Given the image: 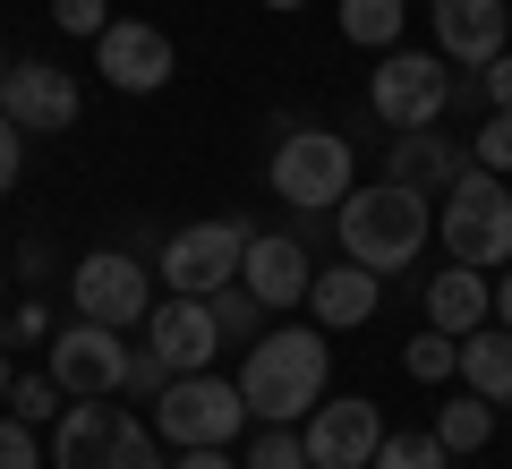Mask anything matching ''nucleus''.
I'll return each instance as SVG.
<instances>
[{
    "mask_svg": "<svg viewBox=\"0 0 512 469\" xmlns=\"http://www.w3.org/2000/svg\"><path fill=\"white\" fill-rule=\"evenodd\" d=\"M163 384H171V359L163 350H128V376H120V401H163Z\"/></svg>",
    "mask_w": 512,
    "mask_h": 469,
    "instance_id": "a878e982",
    "label": "nucleus"
},
{
    "mask_svg": "<svg viewBox=\"0 0 512 469\" xmlns=\"http://www.w3.org/2000/svg\"><path fill=\"white\" fill-rule=\"evenodd\" d=\"M154 435H163L171 452H197V444H222V452H231L239 435H248L239 376H214V367H197V376H171L163 401H154Z\"/></svg>",
    "mask_w": 512,
    "mask_h": 469,
    "instance_id": "39448f33",
    "label": "nucleus"
},
{
    "mask_svg": "<svg viewBox=\"0 0 512 469\" xmlns=\"http://www.w3.org/2000/svg\"><path fill=\"white\" fill-rule=\"evenodd\" d=\"M52 26H60V35H103V26H111V9H103V0H52Z\"/></svg>",
    "mask_w": 512,
    "mask_h": 469,
    "instance_id": "c756f323",
    "label": "nucleus"
},
{
    "mask_svg": "<svg viewBox=\"0 0 512 469\" xmlns=\"http://www.w3.org/2000/svg\"><path fill=\"white\" fill-rule=\"evenodd\" d=\"M0 469H43V452H35V427H26L18 410L0 418Z\"/></svg>",
    "mask_w": 512,
    "mask_h": 469,
    "instance_id": "7c9ffc66",
    "label": "nucleus"
},
{
    "mask_svg": "<svg viewBox=\"0 0 512 469\" xmlns=\"http://www.w3.org/2000/svg\"><path fill=\"white\" fill-rule=\"evenodd\" d=\"M487 316H495V282L478 265H444L436 282H427V325H436V333L461 342V333H478Z\"/></svg>",
    "mask_w": 512,
    "mask_h": 469,
    "instance_id": "6ab92c4d",
    "label": "nucleus"
},
{
    "mask_svg": "<svg viewBox=\"0 0 512 469\" xmlns=\"http://www.w3.org/2000/svg\"><path fill=\"white\" fill-rule=\"evenodd\" d=\"M214 325H222V342H256V333H265V307H256L248 282L214 290Z\"/></svg>",
    "mask_w": 512,
    "mask_h": 469,
    "instance_id": "393cba45",
    "label": "nucleus"
},
{
    "mask_svg": "<svg viewBox=\"0 0 512 469\" xmlns=\"http://www.w3.org/2000/svg\"><path fill=\"white\" fill-rule=\"evenodd\" d=\"M9 384H18V367H9V350H0V410H9Z\"/></svg>",
    "mask_w": 512,
    "mask_h": 469,
    "instance_id": "4c0bfd02",
    "label": "nucleus"
},
{
    "mask_svg": "<svg viewBox=\"0 0 512 469\" xmlns=\"http://www.w3.org/2000/svg\"><path fill=\"white\" fill-rule=\"evenodd\" d=\"M291 469H316V461H308V452H299V461H291Z\"/></svg>",
    "mask_w": 512,
    "mask_h": 469,
    "instance_id": "a19ab883",
    "label": "nucleus"
},
{
    "mask_svg": "<svg viewBox=\"0 0 512 469\" xmlns=\"http://www.w3.org/2000/svg\"><path fill=\"white\" fill-rule=\"evenodd\" d=\"M265 188H274L291 214H333V205L359 188V154H350L342 128H282L274 163H265Z\"/></svg>",
    "mask_w": 512,
    "mask_h": 469,
    "instance_id": "20e7f679",
    "label": "nucleus"
},
{
    "mask_svg": "<svg viewBox=\"0 0 512 469\" xmlns=\"http://www.w3.org/2000/svg\"><path fill=\"white\" fill-rule=\"evenodd\" d=\"M402 9L410 0H342V35L359 43V52H393V43H402Z\"/></svg>",
    "mask_w": 512,
    "mask_h": 469,
    "instance_id": "412c9836",
    "label": "nucleus"
},
{
    "mask_svg": "<svg viewBox=\"0 0 512 469\" xmlns=\"http://www.w3.org/2000/svg\"><path fill=\"white\" fill-rule=\"evenodd\" d=\"M512 35V9L504 0H436V52L461 60V69H487Z\"/></svg>",
    "mask_w": 512,
    "mask_h": 469,
    "instance_id": "dca6fc26",
    "label": "nucleus"
},
{
    "mask_svg": "<svg viewBox=\"0 0 512 469\" xmlns=\"http://www.w3.org/2000/svg\"><path fill=\"white\" fill-rule=\"evenodd\" d=\"M0 77H9V52H0Z\"/></svg>",
    "mask_w": 512,
    "mask_h": 469,
    "instance_id": "79ce46f5",
    "label": "nucleus"
},
{
    "mask_svg": "<svg viewBox=\"0 0 512 469\" xmlns=\"http://www.w3.org/2000/svg\"><path fill=\"white\" fill-rule=\"evenodd\" d=\"M402 367H410L419 384H444V376H461V342H453V333H436V325H427L419 342L402 350Z\"/></svg>",
    "mask_w": 512,
    "mask_h": 469,
    "instance_id": "b1692460",
    "label": "nucleus"
},
{
    "mask_svg": "<svg viewBox=\"0 0 512 469\" xmlns=\"http://www.w3.org/2000/svg\"><path fill=\"white\" fill-rule=\"evenodd\" d=\"M94 69H103L111 94H154V86H171L180 52H171L163 26H146V18H111L103 35H94Z\"/></svg>",
    "mask_w": 512,
    "mask_h": 469,
    "instance_id": "9b49d317",
    "label": "nucleus"
},
{
    "mask_svg": "<svg viewBox=\"0 0 512 469\" xmlns=\"http://www.w3.org/2000/svg\"><path fill=\"white\" fill-rule=\"evenodd\" d=\"M478 86H487V111H512V52H495L478 69Z\"/></svg>",
    "mask_w": 512,
    "mask_h": 469,
    "instance_id": "72a5a7b5",
    "label": "nucleus"
},
{
    "mask_svg": "<svg viewBox=\"0 0 512 469\" xmlns=\"http://www.w3.org/2000/svg\"><path fill=\"white\" fill-rule=\"evenodd\" d=\"M436 239H444L453 265H478V273L512 265V188H504V171H478V163L461 171L436 197Z\"/></svg>",
    "mask_w": 512,
    "mask_h": 469,
    "instance_id": "7ed1b4c3",
    "label": "nucleus"
},
{
    "mask_svg": "<svg viewBox=\"0 0 512 469\" xmlns=\"http://www.w3.org/2000/svg\"><path fill=\"white\" fill-rule=\"evenodd\" d=\"M18 171H26V128L9 120V111H0V197L18 188Z\"/></svg>",
    "mask_w": 512,
    "mask_h": 469,
    "instance_id": "2f4dec72",
    "label": "nucleus"
},
{
    "mask_svg": "<svg viewBox=\"0 0 512 469\" xmlns=\"http://www.w3.org/2000/svg\"><path fill=\"white\" fill-rule=\"evenodd\" d=\"M0 316H9V273H0Z\"/></svg>",
    "mask_w": 512,
    "mask_h": 469,
    "instance_id": "ea45409f",
    "label": "nucleus"
},
{
    "mask_svg": "<svg viewBox=\"0 0 512 469\" xmlns=\"http://www.w3.org/2000/svg\"><path fill=\"white\" fill-rule=\"evenodd\" d=\"M376 290H384V273H367V265H350V256H333V265L308 282V316H316L325 333H350V325H367V316H376Z\"/></svg>",
    "mask_w": 512,
    "mask_h": 469,
    "instance_id": "a211bd4d",
    "label": "nucleus"
},
{
    "mask_svg": "<svg viewBox=\"0 0 512 469\" xmlns=\"http://www.w3.org/2000/svg\"><path fill=\"white\" fill-rule=\"evenodd\" d=\"M128 427H137V418L111 410V401H69L60 427H52V469H111L120 444H128Z\"/></svg>",
    "mask_w": 512,
    "mask_h": 469,
    "instance_id": "2eb2a0df",
    "label": "nucleus"
},
{
    "mask_svg": "<svg viewBox=\"0 0 512 469\" xmlns=\"http://www.w3.org/2000/svg\"><path fill=\"white\" fill-rule=\"evenodd\" d=\"M325 384H333L325 325H274V333H256L248 359H239V401H248V418H274V427H299L325 401Z\"/></svg>",
    "mask_w": 512,
    "mask_h": 469,
    "instance_id": "f257e3e1",
    "label": "nucleus"
},
{
    "mask_svg": "<svg viewBox=\"0 0 512 469\" xmlns=\"http://www.w3.org/2000/svg\"><path fill=\"white\" fill-rule=\"evenodd\" d=\"M111 469H171L163 452H154V427H128V444H120V461Z\"/></svg>",
    "mask_w": 512,
    "mask_h": 469,
    "instance_id": "473e14b6",
    "label": "nucleus"
},
{
    "mask_svg": "<svg viewBox=\"0 0 512 469\" xmlns=\"http://www.w3.org/2000/svg\"><path fill=\"white\" fill-rule=\"evenodd\" d=\"M470 163L478 171H512V111H487V128L470 137Z\"/></svg>",
    "mask_w": 512,
    "mask_h": 469,
    "instance_id": "c85d7f7f",
    "label": "nucleus"
},
{
    "mask_svg": "<svg viewBox=\"0 0 512 469\" xmlns=\"http://www.w3.org/2000/svg\"><path fill=\"white\" fill-rule=\"evenodd\" d=\"M171 469H231V452H222V444H197V452H180Z\"/></svg>",
    "mask_w": 512,
    "mask_h": 469,
    "instance_id": "c9c22d12",
    "label": "nucleus"
},
{
    "mask_svg": "<svg viewBox=\"0 0 512 469\" xmlns=\"http://www.w3.org/2000/svg\"><path fill=\"white\" fill-rule=\"evenodd\" d=\"M137 333L171 359V376H197V367H214V350H222L214 299H188V290H163V299L146 307V325H137Z\"/></svg>",
    "mask_w": 512,
    "mask_h": 469,
    "instance_id": "4468645a",
    "label": "nucleus"
},
{
    "mask_svg": "<svg viewBox=\"0 0 512 469\" xmlns=\"http://www.w3.org/2000/svg\"><path fill=\"white\" fill-rule=\"evenodd\" d=\"M60 401H69V393H60V384H52V376H18V384H9V410H18V418H26V427H43V418H52V410H60Z\"/></svg>",
    "mask_w": 512,
    "mask_h": 469,
    "instance_id": "cd10ccee",
    "label": "nucleus"
},
{
    "mask_svg": "<svg viewBox=\"0 0 512 469\" xmlns=\"http://www.w3.org/2000/svg\"><path fill=\"white\" fill-rule=\"evenodd\" d=\"M69 307L94 316V325H111V333H137L146 307H154V273L128 248H94V256H77V273H69Z\"/></svg>",
    "mask_w": 512,
    "mask_h": 469,
    "instance_id": "0eeeda50",
    "label": "nucleus"
},
{
    "mask_svg": "<svg viewBox=\"0 0 512 469\" xmlns=\"http://www.w3.org/2000/svg\"><path fill=\"white\" fill-rule=\"evenodd\" d=\"M299 427H274V418H256V435H248V469H291L299 461Z\"/></svg>",
    "mask_w": 512,
    "mask_h": 469,
    "instance_id": "bb28decb",
    "label": "nucleus"
},
{
    "mask_svg": "<svg viewBox=\"0 0 512 469\" xmlns=\"http://www.w3.org/2000/svg\"><path fill=\"white\" fill-rule=\"evenodd\" d=\"M265 9H308V0H265Z\"/></svg>",
    "mask_w": 512,
    "mask_h": 469,
    "instance_id": "58836bf2",
    "label": "nucleus"
},
{
    "mask_svg": "<svg viewBox=\"0 0 512 469\" xmlns=\"http://www.w3.org/2000/svg\"><path fill=\"white\" fill-rule=\"evenodd\" d=\"M333 239H342L350 265H367V273H402V265H419V248L436 239V197H419V188H393V180L350 188V197L333 205Z\"/></svg>",
    "mask_w": 512,
    "mask_h": 469,
    "instance_id": "f03ea898",
    "label": "nucleus"
},
{
    "mask_svg": "<svg viewBox=\"0 0 512 469\" xmlns=\"http://www.w3.org/2000/svg\"><path fill=\"white\" fill-rule=\"evenodd\" d=\"M367 103H376V120L393 128V137H402V128H436L444 111H453V60L393 43L384 69H376V86H367Z\"/></svg>",
    "mask_w": 512,
    "mask_h": 469,
    "instance_id": "423d86ee",
    "label": "nucleus"
},
{
    "mask_svg": "<svg viewBox=\"0 0 512 469\" xmlns=\"http://www.w3.org/2000/svg\"><path fill=\"white\" fill-rule=\"evenodd\" d=\"M43 325H52V316H43V307H9V316H0V342H35Z\"/></svg>",
    "mask_w": 512,
    "mask_h": 469,
    "instance_id": "f704fd0d",
    "label": "nucleus"
},
{
    "mask_svg": "<svg viewBox=\"0 0 512 469\" xmlns=\"http://www.w3.org/2000/svg\"><path fill=\"white\" fill-rule=\"evenodd\" d=\"M239 282L256 290V307H265V316H282V307H308V282H316L308 239H299V231H248Z\"/></svg>",
    "mask_w": 512,
    "mask_h": 469,
    "instance_id": "ddd939ff",
    "label": "nucleus"
},
{
    "mask_svg": "<svg viewBox=\"0 0 512 469\" xmlns=\"http://www.w3.org/2000/svg\"><path fill=\"white\" fill-rule=\"evenodd\" d=\"M77 77L52 69V60H9V77H0V111L26 128V137H60V128L77 120Z\"/></svg>",
    "mask_w": 512,
    "mask_h": 469,
    "instance_id": "f8f14e48",
    "label": "nucleus"
},
{
    "mask_svg": "<svg viewBox=\"0 0 512 469\" xmlns=\"http://www.w3.org/2000/svg\"><path fill=\"white\" fill-rule=\"evenodd\" d=\"M367 469H453V452L436 444V427H427V435H393V427H384V444H376Z\"/></svg>",
    "mask_w": 512,
    "mask_h": 469,
    "instance_id": "5701e85b",
    "label": "nucleus"
},
{
    "mask_svg": "<svg viewBox=\"0 0 512 469\" xmlns=\"http://www.w3.org/2000/svg\"><path fill=\"white\" fill-rule=\"evenodd\" d=\"M299 444H308L316 469H367L376 444H384V410L359 401V393H333V401H316V410L299 418Z\"/></svg>",
    "mask_w": 512,
    "mask_h": 469,
    "instance_id": "9d476101",
    "label": "nucleus"
},
{
    "mask_svg": "<svg viewBox=\"0 0 512 469\" xmlns=\"http://www.w3.org/2000/svg\"><path fill=\"white\" fill-rule=\"evenodd\" d=\"M487 435H495V401L487 393H461V401H444V410H436V444L444 452H478Z\"/></svg>",
    "mask_w": 512,
    "mask_h": 469,
    "instance_id": "4be33fe9",
    "label": "nucleus"
},
{
    "mask_svg": "<svg viewBox=\"0 0 512 469\" xmlns=\"http://www.w3.org/2000/svg\"><path fill=\"white\" fill-rule=\"evenodd\" d=\"M461 384H470V393H487L495 410L512 401V325H478V333H461Z\"/></svg>",
    "mask_w": 512,
    "mask_h": 469,
    "instance_id": "aec40b11",
    "label": "nucleus"
},
{
    "mask_svg": "<svg viewBox=\"0 0 512 469\" xmlns=\"http://www.w3.org/2000/svg\"><path fill=\"white\" fill-rule=\"evenodd\" d=\"M239 256H248V222H188V231L163 239L154 273L163 290H188V299H214V290L239 282Z\"/></svg>",
    "mask_w": 512,
    "mask_h": 469,
    "instance_id": "6e6552de",
    "label": "nucleus"
},
{
    "mask_svg": "<svg viewBox=\"0 0 512 469\" xmlns=\"http://www.w3.org/2000/svg\"><path fill=\"white\" fill-rule=\"evenodd\" d=\"M120 376H128V342L94 316H69L52 333V384L69 401H120Z\"/></svg>",
    "mask_w": 512,
    "mask_h": 469,
    "instance_id": "1a4fd4ad",
    "label": "nucleus"
},
{
    "mask_svg": "<svg viewBox=\"0 0 512 469\" xmlns=\"http://www.w3.org/2000/svg\"><path fill=\"white\" fill-rule=\"evenodd\" d=\"M495 325H512V265L495 273Z\"/></svg>",
    "mask_w": 512,
    "mask_h": 469,
    "instance_id": "e433bc0d",
    "label": "nucleus"
},
{
    "mask_svg": "<svg viewBox=\"0 0 512 469\" xmlns=\"http://www.w3.org/2000/svg\"><path fill=\"white\" fill-rule=\"evenodd\" d=\"M461 171H470V163H461V137H444V128H402L393 154H384V180L419 188V197H444Z\"/></svg>",
    "mask_w": 512,
    "mask_h": 469,
    "instance_id": "f3484780",
    "label": "nucleus"
}]
</instances>
